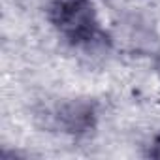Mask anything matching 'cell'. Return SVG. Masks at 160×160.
Returning <instances> with one entry per match:
<instances>
[{"label": "cell", "instance_id": "6da1fadb", "mask_svg": "<svg viewBox=\"0 0 160 160\" xmlns=\"http://www.w3.org/2000/svg\"><path fill=\"white\" fill-rule=\"evenodd\" d=\"M49 19L55 28L75 45H89L100 36L91 0H53Z\"/></svg>", "mask_w": 160, "mask_h": 160}]
</instances>
